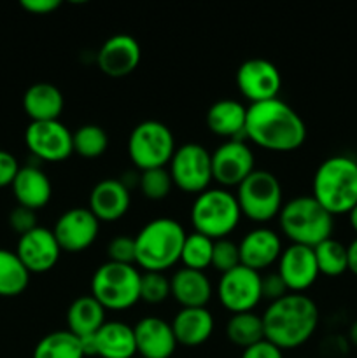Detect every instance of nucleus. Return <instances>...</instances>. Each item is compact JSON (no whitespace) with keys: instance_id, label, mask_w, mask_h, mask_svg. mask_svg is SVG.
Here are the masks:
<instances>
[{"instance_id":"obj_34","label":"nucleus","mask_w":357,"mask_h":358,"mask_svg":"<svg viewBox=\"0 0 357 358\" xmlns=\"http://www.w3.org/2000/svg\"><path fill=\"white\" fill-rule=\"evenodd\" d=\"M74 152L84 159H97L104 156L108 147V135L102 126L84 124L72 133Z\"/></svg>"},{"instance_id":"obj_43","label":"nucleus","mask_w":357,"mask_h":358,"mask_svg":"<svg viewBox=\"0 0 357 358\" xmlns=\"http://www.w3.org/2000/svg\"><path fill=\"white\" fill-rule=\"evenodd\" d=\"M20 6L27 13L37 14V16H46V14L55 13L62 6V2L59 0H21Z\"/></svg>"},{"instance_id":"obj_14","label":"nucleus","mask_w":357,"mask_h":358,"mask_svg":"<svg viewBox=\"0 0 357 358\" xmlns=\"http://www.w3.org/2000/svg\"><path fill=\"white\" fill-rule=\"evenodd\" d=\"M254 170V152L244 140H226L212 152V178L223 189L238 187Z\"/></svg>"},{"instance_id":"obj_25","label":"nucleus","mask_w":357,"mask_h":358,"mask_svg":"<svg viewBox=\"0 0 357 358\" xmlns=\"http://www.w3.org/2000/svg\"><path fill=\"white\" fill-rule=\"evenodd\" d=\"M10 187H13L18 205L34 210V212L44 208L51 201V180L37 166H21Z\"/></svg>"},{"instance_id":"obj_46","label":"nucleus","mask_w":357,"mask_h":358,"mask_svg":"<svg viewBox=\"0 0 357 358\" xmlns=\"http://www.w3.org/2000/svg\"><path fill=\"white\" fill-rule=\"evenodd\" d=\"M349 339L354 346H357V320L350 325L349 329Z\"/></svg>"},{"instance_id":"obj_36","label":"nucleus","mask_w":357,"mask_h":358,"mask_svg":"<svg viewBox=\"0 0 357 358\" xmlns=\"http://www.w3.org/2000/svg\"><path fill=\"white\" fill-rule=\"evenodd\" d=\"M172 297L170 278L164 273L144 271L140 276V301L149 304H160Z\"/></svg>"},{"instance_id":"obj_39","label":"nucleus","mask_w":357,"mask_h":358,"mask_svg":"<svg viewBox=\"0 0 357 358\" xmlns=\"http://www.w3.org/2000/svg\"><path fill=\"white\" fill-rule=\"evenodd\" d=\"M9 226L14 233L23 236V234L30 233L31 229L37 227V215H35L34 210L18 205L16 208H13V212L9 213Z\"/></svg>"},{"instance_id":"obj_24","label":"nucleus","mask_w":357,"mask_h":358,"mask_svg":"<svg viewBox=\"0 0 357 358\" xmlns=\"http://www.w3.org/2000/svg\"><path fill=\"white\" fill-rule=\"evenodd\" d=\"M170 294L182 308H206L214 289L205 271L181 268L170 278Z\"/></svg>"},{"instance_id":"obj_10","label":"nucleus","mask_w":357,"mask_h":358,"mask_svg":"<svg viewBox=\"0 0 357 358\" xmlns=\"http://www.w3.org/2000/svg\"><path fill=\"white\" fill-rule=\"evenodd\" d=\"M168 173L175 187L188 194H202L212 184V152L200 143H184L175 149Z\"/></svg>"},{"instance_id":"obj_9","label":"nucleus","mask_w":357,"mask_h":358,"mask_svg":"<svg viewBox=\"0 0 357 358\" xmlns=\"http://www.w3.org/2000/svg\"><path fill=\"white\" fill-rule=\"evenodd\" d=\"M175 136L164 122L147 119L139 122L128 136V156L140 171L164 168L175 152Z\"/></svg>"},{"instance_id":"obj_4","label":"nucleus","mask_w":357,"mask_h":358,"mask_svg":"<svg viewBox=\"0 0 357 358\" xmlns=\"http://www.w3.org/2000/svg\"><path fill=\"white\" fill-rule=\"evenodd\" d=\"M186 231L170 217L153 219L135 236V264L149 273H164L181 262Z\"/></svg>"},{"instance_id":"obj_42","label":"nucleus","mask_w":357,"mask_h":358,"mask_svg":"<svg viewBox=\"0 0 357 358\" xmlns=\"http://www.w3.org/2000/svg\"><path fill=\"white\" fill-rule=\"evenodd\" d=\"M240 358H284V352L270 341L262 339V341L255 343L254 346L245 348Z\"/></svg>"},{"instance_id":"obj_18","label":"nucleus","mask_w":357,"mask_h":358,"mask_svg":"<svg viewBox=\"0 0 357 358\" xmlns=\"http://www.w3.org/2000/svg\"><path fill=\"white\" fill-rule=\"evenodd\" d=\"M94 59L102 73L119 79L135 72L142 59V49L135 37L128 34H118L108 37L100 45Z\"/></svg>"},{"instance_id":"obj_23","label":"nucleus","mask_w":357,"mask_h":358,"mask_svg":"<svg viewBox=\"0 0 357 358\" xmlns=\"http://www.w3.org/2000/svg\"><path fill=\"white\" fill-rule=\"evenodd\" d=\"M205 121L206 128L214 135L227 140H241V136H245L247 107L233 98H223L210 105Z\"/></svg>"},{"instance_id":"obj_32","label":"nucleus","mask_w":357,"mask_h":358,"mask_svg":"<svg viewBox=\"0 0 357 358\" xmlns=\"http://www.w3.org/2000/svg\"><path fill=\"white\" fill-rule=\"evenodd\" d=\"M315 259H317L318 273L324 276H342L349 271V257H346V247L340 243L335 238L322 241L314 248Z\"/></svg>"},{"instance_id":"obj_1","label":"nucleus","mask_w":357,"mask_h":358,"mask_svg":"<svg viewBox=\"0 0 357 358\" xmlns=\"http://www.w3.org/2000/svg\"><path fill=\"white\" fill-rule=\"evenodd\" d=\"M245 138L270 152H293L307 142L303 117L280 98L247 107Z\"/></svg>"},{"instance_id":"obj_27","label":"nucleus","mask_w":357,"mask_h":358,"mask_svg":"<svg viewBox=\"0 0 357 358\" xmlns=\"http://www.w3.org/2000/svg\"><path fill=\"white\" fill-rule=\"evenodd\" d=\"M94 352L100 358H135L136 343L133 327L122 322H105L94 334Z\"/></svg>"},{"instance_id":"obj_15","label":"nucleus","mask_w":357,"mask_h":358,"mask_svg":"<svg viewBox=\"0 0 357 358\" xmlns=\"http://www.w3.org/2000/svg\"><path fill=\"white\" fill-rule=\"evenodd\" d=\"M56 241L62 252L80 254L88 250L100 233V220L90 212V208H70L63 212L52 227Z\"/></svg>"},{"instance_id":"obj_8","label":"nucleus","mask_w":357,"mask_h":358,"mask_svg":"<svg viewBox=\"0 0 357 358\" xmlns=\"http://www.w3.org/2000/svg\"><path fill=\"white\" fill-rule=\"evenodd\" d=\"M241 217L252 222L265 224L276 219L284 206V191L280 180L266 170H254L237 187Z\"/></svg>"},{"instance_id":"obj_28","label":"nucleus","mask_w":357,"mask_h":358,"mask_svg":"<svg viewBox=\"0 0 357 358\" xmlns=\"http://www.w3.org/2000/svg\"><path fill=\"white\" fill-rule=\"evenodd\" d=\"M105 313L100 303L93 296H80L74 301L66 310V331L72 332L77 338L94 336L105 324Z\"/></svg>"},{"instance_id":"obj_38","label":"nucleus","mask_w":357,"mask_h":358,"mask_svg":"<svg viewBox=\"0 0 357 358\" xmlns=\"http://www.w3.org/2000/svg\"><path fill=\"white\" fill-rule=\"evenodd\" d=\"M108 262L135 266V236L118 234L107 245Z\"/></svg>"},{"instance_id":"obj_41","label":"nucleus","mask_w":357,"mask_h":358,"mask_svg":"<svg viewBox=\"0 0 357 358\" xmlns=\"http://www.w3.org/2000/svg\"><path fill=\"white\" fill-rule=\"evenodd\" d=\"M20 168L21 166L18 164V159L13 154L0 149V189L10 187V185H13Z\"/></svg>"},{"instance_id":"obj_33","label":"nucleus","mask_w":357,"mask_h":358,"mask_svg":"<svg viewBox=\"0 0 357 358\" xmlns=\"http://www.w3.org/2000/svg\"><path fill=\"white\" fill-rule=\"evenodd\" d=\"M212 252L214 240L196 233V231L186 234L181 254L182 268L192 269V271H205L206 268L212 266Z\"/></svg>"},{"instance_id":"obj_17","label":"nucleus","mask_w":357,"mask_h":358,"mask_svg":"<svg viewBox=\"0 0 357 358\" xmlns=\"http://www.w3.org/2000/svg\"><path fill=\"white\" fill-rule=\"evenodd\" d=\"M276 266H279L276 273L293 294H303L317 282L321 275L314 248L304 245L290 243L289 247L284 248Z\"/></svg>"},{"instance_id":"obj_37","label":"nucleus","mask_w":357,"mask_h":358,"mask_svg":"<svg viewBox=\"0 0 357 358\" xmlns=\"http://www.w3.org/2000/svg\"><path fill=\"white\" fill-rule=\"evenodd\" d=\"M237 266H240V250H238V243L231 241L230 238L224 240L214 241V252H212V268L219 271L220 275L231 271Z\"/></svg>"},{"instance_id":"obj_47","label":"nucleus","mask_w":357,"mask_h":358,"mask_svg":"<svg viewBox=\"0 0 357 358\" xmlns=\"http://www.w3.org/2000/svg\"><path fill=\"white\" fill-rule=\"evenodd\" d=\"M135 358H142V357H135Z\"/></svg>"},{"instance_id":"obj_22","label":"nucleus","mask_w":357,"mask_h":358,"mask_svg":"<svg viewBox=\"0 0 357 358\" xmlns=\"http://www.w3.org/2000/svg\"><path fill=\"white\" fill-rule=\"evenodd\" d=\"M212 313L206 308H181L172 320V331H174L177 345L195 348L209 341L214 334Z\"/></svg>"},{"instance_id":"obj_13","label":"nucleus","mask_w":357,"mask_h":358,"mask_svg":"<svg viewBox=\"0 0 357 358\" xmlns=\"http://www.w3.org/2000/svg\"><path fill=\"white\" fill-rule=\"evenodd\" d=\"M237 86L245 100L252 103L279 98L282 76L275 63L265 58H248L238 66Z\"/></svg>"},{"instance_id":"obj_44","label":"nucleus","mask_w":357,"mask_h":358,"mask_svg":"<svg viewBox=\"0 0 357 358\" xmlns=\"http://www.w3.org/2000/svg\"><path fill=\"white\" fill-rule=\"evenodd\" d=\"M346 257H349V271L357 276V238H354L346 247Z\"/></svg>"},{"instance_id":"obj_35","label":"nucleus","mask_w":357,"mask_h":358,"mask_svg":"<svg viewBox=\"0 0 357 358\" xmlns=\"http://www.w3.org/2000/svg\"><path fill=\"white\" fill-rule=\"evenodd\" d=\"M139 187L144 198L150 201H161L170 194L174 182L167 168H156V170L142 171L139 178Z\"/></svg>"},{"instance_id":"obj_11","label":"nucleus","mask_w":357,"mask_h":358,"mask_svg":"<svg viewBox=\"0 0 357 358\" xmlns=\"http://www.w3.org/2000/svg\"><path fill=\"white\" fill-rule=\"evenodd\" d=\"M217 297L231 315L254 311L262 301L261 273L252 271L241 264L237 266L231 271L220 275L217 283Z\"/></svg>"},{"instance_id":"obj_7","label":"nucleus","mask_w":357,"mask_h":358,"mask_svg":"<svg viewBox=\"0 0 357 358\" xmlns=\"http://www.w3.org/2000/svg\"><path fill=\"white\" fill-rule=\"evenodd\" d=\"M140 276L136 266L107 261L91 276V296L105 311H126L140 301Z\"/></svg>"},{"instance_id":"obj_3","label":"nucleus","mask_w":357,"mask_h":358,"mask_svg":"<svg viewBox=\"0 0 357 358\" xmlns=\"http://www.w3.org/2000/svg\"><path fill=\"white\" fill-rule=\"evenodd\" d=\"M312 196L326 212L349 215L357 205V159L346 154H335L322 161L312 180Z\"/></svg>"},{"instance_id":"obj_40","label":"nucleus","mask_w":357,"mask_h":358,"mask_svg":"<svg viewBox=\"0 0 357 358\" xmlns=\"http://www.w3.org/2000/svg\"><path fill=\"white\" fill-rule=\"evenodd\" d=\"M261 292L262 299H268L270 303L282 299L287 294H290L279 273H268V275L261 276Z\"/></svg>"},{"instance_id":"obj_12","label":"nucleus","mask_w":357,"mask_h":358,"mask_svg":"<svg viewBox=\"0 0 357 358\" xmlns=\"http://www.w3.org/2000/svg\"><path fill=\"white\" fill-rule=\"evenodd\" d=\"M24 143L46 163H62L74 154L72 131L62 121L30 122L24 129Z\"/></svg>"},{"instance_id":"obj_6","label":"nucleus","mask_w":357,"mask_h":358,"mask_svg":"<svg viewBox=\"0 0 357 358\" xmlns=\"http://www.w3.org/2000/svg\"><path fill=\"white\" fill-rule=\"evenodd\" d=\"M240 206L233 192L223 187H210L198 194L191 206V224L196 233L210 240H224L238 227Z\"/></svg>"},{"instance_id":"obj_45","label":"nucleus","mask_w":357,"mask_h":358,"mask_svg":"<svg viewBox=\"0 0 357 358\" xmlns=\"http://www.w3.org/2000/svg\"><path fill=\"white\" fill-rule=\"evenodd\" d=\"M349 222H350V227H352L357 234V205L349 212Z\"/></svg>"},{"instance_id":"obj_21","label":"nucleus","mask_w":357,"mask_h":358,"mask_svg":"<svg viewBox=\"0 0 357 358\" xmlns=\"http://www.w3.org/2000/svg\"><path fill=\"white\" fill-rule=\"evenodd\" d=\"M136 353L142 358H170L177 350L172 324L160 317H144L133 325Z\"/></svg>"},{"instance_id":"obj_2","label":"nucleus","mask_w":357,"mask_h":358,"mask_svg":"<svg viewBox=\"0 0 357 358\" xmlns=\"http://www.w3.org/2000/svg\"><path fill=\"white\" fill-rule=\"evenodd\" d=\"M265 339L276 348L296 350L312 339L318 327V308L304 294H287L270 303L262 313Z\"/></svg>"},{"instance_id":"obj_26","label":"nucleus","mask_w":357,"mask_h":358,"mask_svg":"<svg viewBox=\"0 0 357 358\" xmlns=\"http://www.w3.org/2000/svg\"><path fill=\"white\" fill-rule=\"evenodd\" d=\"M63 107V93L51 83L31 84L23 94V108L31 122L59 121Z\"/></svg>"},{"instance_id":"obj_5","label":"nucleus","mask_w":357,"mask_h":358,"mask_svg":"<svg viewBox=\"0 0 357 358\" xmlns=\"http://www.w3.org/2000/svg\"><path fill=\"white\" fill-rule=\"evenodd\" d=\"M279 224L284 236L290 243L315 248L322 241L332 238L335 217L326 212L324 206L314 196H296L282 206Z\"/></svg>"},{"instance_id":"obj_16","label":"nucleus","mask_w":357,"mask_h":358,"mask_svg":"<svg viewBox=\"0 0 357 358\" xmlns=\"http://www.w3.org/2000/svg\"><path fill=\"white\" fill-rule=\"evenodd\" d=\"M16 255L23 262L28 273H48L58 264L62 248L56 241L52 229L37 226L30 233L20 236L16 245Z\"/></svg>"},{"instance_id":"obj_30","label":"nucleus","mask_w":357,"mask_h":358,"mask_svg":"<svg viewBox=\"0 0 357 358\" xmlns=\"http://www.w3.org/2000/svg\"><path fill=\"white\" fill-rule=\"evenodd\" d=\"M31 358H86L80 339L70 331H55L46 334L35 345Z\"/></svg>"},{"instance_id":"obj_19","label":"nucleus","mask_w":357,"mask_h":358,"mask_svg":"<svg viewBox=\"0 0 357 358\" xmlns=\"http://www.w3.org/2000/svg\"><path fill=\"white\" fill-rule=\"evenodd\" d=\"M240 264L252 271H265L279 262L282 254V240L270 227H255L248 231L238 243Z\"/></svg>"},{"instance_id":"obj_31","label":"nucleus","mask_w":357,"mask_h":358,"mask_svg":"<svg viewBox=\"0 0 357 358\" xmlns=\"http://www.w3.org/2000/svg\"><path fill=\"white\" fill-rule=\"evenodd\" d=\"M226 338L238 348L245 350L265 339L262 318L254 311L234 313L226 324Z\"/></svg>"},{"instance_id":"obj_20","label":"nucleus","mask_w":357,"mask_h":358,"mask_svg":"<svg viewBox=\"0 0 357 358\" xmlns=\"http://www.w3.org/2000/svg\"><path fill=\"white\" fill-rule=\"evenodd\" d=\"M132 205L130 187L121 178H104L93 185L88 208L100 222H115L128 213Z\"/></svg>"},{"instance_id":"obj_29","label":"nucleus","mask_w":357,"mask_h":358,"mask_svg":"<svg viewBox=\"0 0 357 358\" xmlns=\"http://www.w3.org/2000/svg\"><path fill=\"white\" fill-rule=\"evenodd\" d=\"M30 273L23 262L7 248H0V297H16L27 290Z\"/></svg>"}]
</instances>
